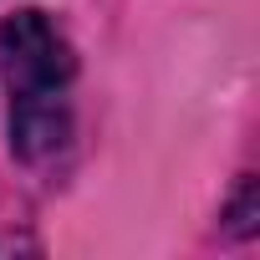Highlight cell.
<instances>
[{
	"instance_id": "cell-1",
	"label": "cell",
	"mask_w": 260,
	"mask_h": 260,
	"mask_svg": "<svg viewBox=\"0 0 260 260\" xmlns=\"http://www.w3.org/2000/svg\"><path fill=\"white\" fill-rule=\"evenodd\" d=\"M0 61L11 82V143L26 164L56 158L72 138V46L41 16L21 11L0 26Z\"/></svg>"
}]
</instances>
